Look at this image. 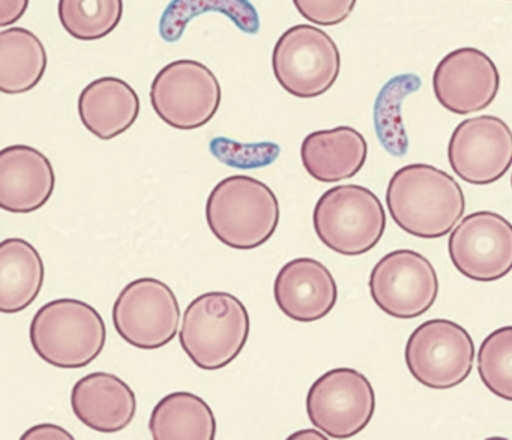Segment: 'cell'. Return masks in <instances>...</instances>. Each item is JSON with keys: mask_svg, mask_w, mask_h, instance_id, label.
I'll return each instance as SVG.
<instances>
[{"mask_svg": "<svg viewBox=\"0 0 512 440\" xmlns=\"http://www.w3.org/2000/svg\"><path fill=\"white\" fill-rule=\"evenodd\" d=\"M274 298L281 313L289 319L317 322L334 310L338 299L337 283L319 260L299 257L278 272Z\"/></svg>", "mask_w": 512, "mask_h": 440, "instance_id": "cell-15", "label": "cell"}, {"mask_svg": "<svg viewBox=\"0 0 512 440\" xmlns=\"http://www.w3.org/2000/svg\"><path fill=\"white\" fill-rule=\"evenodd\" d=\"M302 434H308L307 437H316V439H325V436H320V433H317V431L313 430L299 431V433H296L295 436L290 437V439H296V437H304Z\"/></svg>", "mask_w": 512, "mask_h": 440, "instance_id": "cell-30", "label": "cell"}, {"mask_svg": "<svg viewBox=\"0 0 512 440\" xmlns=\"http://www.w3.org/2000/svg\"><path fill=\"white\" fill-rule=\"evenodd\" d=\"M298 13L316 26H337L346 22L358 0H292Z\"/></svg>", "mask_w": 512, "mask_h": 440, "instance_id": "cell-27", "label": "cell"}, {"mask_svg": "<svg viewBox=\"0 0 512 440\" xmlns=\"http://www.w3.org/2000/svg\"><path fill=\"white\" fill-rule=\"evenodd\" d=\"M205 212L212 235L233 250L262 247L280 223V203L274 191L247 175L218 182L209 194Z\"/></svg>", "mask_w": 512, "mask_h": 440, "instance_id": "cell-2", "label": "cell"}, {"mask_svg": "<svg viewBox=\"0 0 512 440\" xmlns=\"http://www.w3.org/2000/svg\"><path fill=\"white\" fill-rule=\"evenodd\" d=\"M35 353L53 367L83 368L94 362L106 346L103 316L88 302L62 298L47 302L29 328Z\"/></svg>", "mask_w": 512, "mask_h": 440, "instance_id": "cell-4", "label": "cell"}, {"mask_svg": "<svg viewBox=\"0 0 512 440\" xmlns=\"http://www.w3.org/2000/svg\"><path fill=\"white\" fill-rule=\"evenodd\" d=\"M448 251L454 268L469 280H500L512 271V224L496 212H473L452 230Z\"/></svg>", "mask_w": 512, "mask_h": 440, "instance_id": "cell-12", "label": "cell"}, {"mask_svg": "<svg viewBox=\"0 0 512 440\" xmlns=\"http://www.w3.org/2000/svg\"><path fill=\"white\" fill-rule=\"evenodd\" d=\"M478 373L491 394L512 401V326H502L482 341Z\"/></svg>", "mask_w": 512, "mask_h": 440, "instance_id": "cell-25", "label": "cell"}, {"mask_svg": "<svg viewBox=\"0 0 512 440\" xmlns=\"http://www.w3.org/2000/svg\"><path fill=\"white\" fill-rule=\"evenodd\" d=\"M410 374L430 389H451L472 373L475 343L448 319H431L410 334L404 352Z\"/></svg>", "mask_w": 512, "mask_h": 440, "instance_id": "cell-8", "label": "cell"}, {"mask_svg": "<svg viewBox=\"0 0 512 440\" xmlns=\"http://www.w3.org/2000/svg\"><path fill=\"white\" fill-rule=\"evenodd\" d=\"M71 407L86 427L98 433L115 434L133 422L137 400L124 380L98 371L82 377L73 386Z\"/></svg>", "mask_w": 512, "mask_h": 440, "instance_id": "cell-17", "label": "cell"}, {"mask_svg": "<svg viewBox=\"0 0 512 440\" xmlns=\"http://www.w3.org/2000/svg\"><path fill=\"white\" fill-rule=\"evenodd\" d=\"M43 41L25 28L0 32V91L20 95L32 91L47 70Z\"/></svg>", "mask_w": 512, "mask_h": 440, "instance_id": "cell-22", "label": "cell"}, {"mask_svg": "<svg viewBox=\"0 0 512 440\" xmlns=\"http://www.w3.org/2000/svg\"><path fill=\"white\" fill-rule=\"evenodd\" d=\"M29 0H0V26L16 25L26 11H28Z\"/></svg>", "mask_w": 512, "mask_h": 440, "instance_id": "cell-28", "label": "cell"}, {"mask_svg": "<svg viewBox=\"0 0 512 440\" xmlns=\"http://www.w3.org/2000/svg\"><path fill=\"white\" fill-rule=\"evenodd\" d=\"M511 187H512V178H511Z\"/></svg>", "mask_w": 512, "mask_h": 440, "instance_id": "cell-31", "label": "cell"}, {"mask_svg": "<svg viewBox=\"0 0 512 440\" xmlns=\"http://www.w3.org/2000/svg\"><path fill=\"white\" fill-rule=\"evenodd\" d=\"M140 115V98L133 86L118 77L89 83L79 97V116L89 133L112 140L127 133Z\"/></svg>", "mask_w": 512, "mask_h": 440, "instance_id": "cell-19", "label": "cell"}, {"mask_svg": "<svg viewBox=\"0 0 512 440\" xmlns=\"http://www.w3.org/2000/svg\"><path fill=\"white\" fill-rule=\"evenodd\" d=\"M374 410L373 385L353 368L326 371L308 389V418L331 439H350L361 433L373 419Z\"/></svg>", "mask_w": 512, "mask_h": 440, "instance_id": "cell-10", "label": "cell"}, {"mask_svg": "<svg viewBox=\"0 0 512 440\" xmlns=\"http://www.w3.org/2000/svg\"><path fill=\"white\" fill-rule=\"evenodd\" d=\"M181 308L175 292L157 278H137L113 305V325L122 340L140 350H158L178 334Z\"/></svg>", "mask_w": 512, "mask_h": 440, "instance_id": "cell-9", "label": "cell"}, {"mask_svg": "<svg viewBox=\"0 0 512 440\" xmlns=\"http://www.w3.org/2000/svg\"><path fill=\"white\" fill-rule=\"evenodd\" d=\"M206 13L229 17L244 34H259V13L250 0H172L160 20L161 38L166 43H176L191 19Z\"/></svg>", "mask_w": 512, "mask_h": 440, "instance_id": "cell-23", "label": "cell"}, {"mask_svg": "<svg viewBox=\"0 0 512 440\" xmlns=\"http://www.w3.org/2000/svg\"><path fill=\"white\" fill-rule=\"evenodd\" d=\"M314 230L325 247L341 256L373 250L386 229L379 197L362 185H337L322 194L313 212Z\"/></svg>", "mask_w": 512, "mask_h": 440, "instance_id": "cell-5", "label": "cell"}, {"mask_svg": "<svg viewBox=\"0 0 512 440\" xmlns=\"http://www.w3.org/2000/svg\"><path fill=\"white\" fill-rule=\"evenodd\" d=\"M46 269L37 248L25 239L0 244V311L17 314L34 304L43 289Z\"/></svg>", "mask_w": 512, "mask_h": 440, "instance_id": "cell-20", "label": "cell"}, {"mask_svg": "<svg viewBox=\"0 0 512 440\" xmlns=\"http://www.w3.org/2000/svg\"><path fill=\"white\" fill-rule=\"evenodd\" d=\"M151 104L158 118L169 127L197 130L211 122L220 109V82L202 62L173 61L155 76Z\"/></svg>", "mask_w": 512, "mask_h": 440, "instance_id": "cell-7", "label": "cell"}, {"mask_svg": "<svg viewBox=\"0 0 512 440\" xmlns=\"http://www.w3.org/2000/svg\"><path fill=\"white\" fill-rule=\"evenodd\" d=\"M386 206L394 223L415 238L439 239L455 229L466 199L458 182L430 164H409L392 175Z\"/></svg>", "mask_w": 512, "mask_h": 440, "instance_id": "cell-1", "label": "cell"}, {"mask_svg": "<svg viewBox=\"0 0 512 440\" xmlns=\"http://www.w3.org/2000/svg\"><path fill=\"white\" fill-rule=\"evenodd\" d=\"M56 176L49 158L28 145L7 146L0 152V208L13 214H31L43 208Z\"/></svg>", "mask_w": 512, "mask_h": 440, "instance_id": "cell-16", "label": "cell"}, {"mask_svg": "<svg viewBox=\"0 0 512 440\" xmlns=\"http://www.w3.org/2000/svg\"><path fill=\"white\" fill-rule=\"evenodd\" d=\"M452 172L467 184L490 185L512 166V131L497 116H476L457 125L448 145Z\"/></svg>", "mask_w": 512, "mask_h": 440, "instance_id": "cell-13", "label": "cell"}, {"mask_svg": "<svg viewBox=\"0 0 512 440\" xmlns=\"http://www.w3.org/2000/svg\"><path fill=\"white\" fill-rule=\"evenodd\" d=\"M500 74L490 56L473 47L452 50L437 64L433 91L443 109L470 115L487 109L496 100Z\"/></svg>", "mask_w": 512, "mask_h": 440, "instance_id": "cell-14", "label": "cell"}, {"mask_svg": "<svg viewBox=\"0 0 512 440\" xmlns=\"http://www.w3.org/2000/svg\"><path fill=\"white\" fill-rule=\"evenodd\" d=\"M367 155V140L352 127L314 131L301 145L305 172L322 184H335L358 175Z\"/></svg>", "mask_w": 512, "mask_h": 440, "instance_id": "cell-18", "label": "cell"}, {"mask_svg": "<svg viewBox=\"0 0 512 440\" xmlns=\"http://www.w3.org/2000/svg\"><path fill=\"white\" fill-rule=\"evenodd\" d=\"M149 431L155 440H214L217 419L199 395L172 392L152 410Z\"/></svg>", "mask_w": 512, "mask_h": 440, "instance_id": "cell-21", "label": "cell"}, {"mask_svg": "<svg viewBox=\"0 0 512 440\" xmlns=\"http://www.w3.org/2000/svg\"><path fill=\"white\" fill-rule=\"evenodd\" d=\"M212 155L227 166L241 169H256L274 163L280 155V146L275 143H257V145H241L224 137H215L211 145Z\"/></svg>", "mask_w": 512, "mask_h": 440, "instance_id": "cell-26", "label": "cell"}, {"mask_svg": "<svg viewBox=\"0 0 512 440\" xmlns=\"http://www.w3.org/2000/svg\"><path fill=\"white\" fill-rule=\"evenodd\" d=\"M374 304L395 319H415L427 313L439 296V278L430 260L412 250L386 254L371 271Z\"/></svg>", "mask_w": 512, "mask_h": 440, "instance_id": "cell-11", "label": "cell"}, {"mask_svg": "<svg viewBox=\"0 0 512 440\" xmlns=\"http://www.w3.org/2000/svg\"><path fill=\"white\" fill-rule=\"evenodd\" d=\"M250 328L241 299L227 292L203 293L185 310L179 343L197 367L221 370L241 355Z\"/></svg>", "mask_w": 512, "mask_h": 440, "instance_id": "cell-3", "label": "cell"}, {"mask_svg": "<svg viewBox=\"0 0 512 440\" xmlns=\"http://www.w3.org/2000/svg\"><path fill=\"white\" fill-rule=\"evenodd\" d=\"M58 16L76 40H103L121 23L124 0H59Z\"/></svg>", "mask_w": 512, "mask_h": 440, "instance_id": "cell-24", "label": "cell"}, {"mask_svg": "<svg viewBox=\"0 0 512 440\" xmlns=\"http://www.w3.org/2000/svg\"><path fill=\"white\" fill-rule=\"evenodd\" d=\"M272 70L287 94L301 100L317 98L326 94L340 76V50L322 29L292 26L275 44Z\"/></svg>", "mask_w": 512, "mask_h": 440, "instance_id": "cell-6", "label": "cell"}, {"mask_svg": "<svg viewBox=\"0 0 512 440\" xmlns=\"http://www.w3.org/2000/svg\"><path fill=\"white\" fill-rule=\"evenodd\" d=\"M50 439H65L74 440L65 428L59 427L55 424H40L35 427L29 428L22 436V440H50Z\"/></svg>", "mask_w": 512, "mask_h": 440, "instance_id": "cell-29", "label": "cell"}]
</instances>
